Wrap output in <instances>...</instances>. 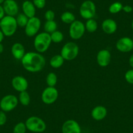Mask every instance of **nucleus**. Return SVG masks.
I'll return each instance as SVG.
<instances>
[{"label": "nucleus", "mask_w": 133, "mask_h": 133, "mask_svg": "<svg viewBox=\"0 0 133 133\" xmlns=\"http://www.w3.org/2000/svg\"><path fill=\"white\" fill-rule=\"evenodd\" d=\"M64 61L65 59L61 56V54L55 55L50 60V65L52 68L59 69L63 65Z\"/></svg>", "instance_id": "nucleus-20"}, {"label": "nucleus", "mask_w": 133, "mask_h": 133, "mask_svg": "<svg viewBox=\"0 0 133 133\" xmlns=\"http://www.w3.org/2000/svg\"><path fill=\"white\" fill-rule=\"evenodd\" d=\"M22 65L25 70L30 72H39L44 69L46 59L41 53L27 52L21 59Z\"/></svg>", "instance_id": "nucleus-1"}, {"label": "nucleus", "mask_w": 133, "mask_h": 133, "mask_svg": "<svg viewBox=\"0 0 133 133\" xmlns=\"http://www.w3.org/2000/svg\"><path fill=\"white\" fill-rule=\"evenodd\" d=\"M0 25H1V21H0Z\"/></svg>", "instance_id": "nucleus-42"}, {"label": "nucleus", "mask_w": 133, "mask_h": 133, "mask_svg": "<svg viewBox=\"0 0 133 133\" xmlns=\"http://www.w3.org/2000/svg\"><path fill=\"white\" fill-rule=\"evenodd\" d=\"M62 133H82L81 127L74 119H68L63 123L61 127Z\"/></svg>", "instance_id": "nucleus-12"}, {"label": "nucleus", "mask_w": 133, "mask_h": 133, "mask_svg": "<svg viewBox=\"0 0 133 133\" xmlns=\"http://www.w3.org/2000/svg\"><path fill=\"white\" fill-rule=\"evenodd\" d=\"M116 47L120 52L128 53L133 50V41L131 38L124 37L116 42Z\"/></svg>", "instance_id": "nucleus-11"}, {"label": "nucleus", "mask_w": 133, "mask_h": 133, "mask_svg": "<svg viewBox=\"0 0 133 133\" xmlns=\"http://www.w3.org/2000/svg\"><path fill=\"white\" fill-rule=\"evenodd\" d=\"M18 98L14 95H7L0 101L1 110L5 112H9L13 110L18 104Z\"/></svg>", "instance_id": "nucleus-6"}, {"label": "nucleus", "mask_w": 133, "mask_h": 133, "mask_svg": "<svg viewBox=\"0 0 133 133\" xmlns=\"http://www.w3.org/2000/svg\"><path fill=\"white\" fill-rule=\"evenodd\" d=\"M2 5L4 9L5 15L7 16L15 17L18 15L19 7L15 0H5Z\"/></svg>", "instance_id": "nucleus-13"}, {"label": "nucleus", "mask_w": 133, "mask_h": 133, "mask_svg": "<svg viewBox=\"0 0 133 133\" xmlns=\"http://www.w3.org/2000/svg\"><path fill=\"white\" fill-rule=\"evenodd\" d=\"M3 50H4V46H3L2 43H0V54L3 53Z\"/></svg>", "instance_id": "nucleus-38"}, {"label": "nucleus", "mask_w": 133, "mask_h": 133, "mask_svg": "<svg viewBox=\"0 0 133 133\" xmlns=\"http://www.w3.org/2000/svg\"><path fill=\"white\" fill-rule=\"evenodd\" d=\"M129 65H130L132 68L133 69V54L130 56V57H129Z\"/></svg>", "instance_id": "nucleus-36"}, {"label": "nucleus", "mask_w": 133, "mask_h": 133, "mask_svg": "<svg viewBox=\"0 0 133 133\" xmlns=\"http://www.w3.org/2000/svg\"><path fill=\"white\" fill-rule=\"evenodd\" d=\"M41 26V22L38 17L34 16L29 18L26 26L25 27V35L29 37H32L37 35Z\"/></svg>", "instance_id": "nucleus-9"}, {"label": "nucleus", "mask_w": 133, "mask_h": 133, "mask_svg": "<svg viewBox=\"0 0 133 133\" xmlns=\"http://www.w3.org/2000/svg\"><path fill=\"white\" fill-rule=\"evenodd\" d=\"M27 128L25 123L19 122L13 128V133H25Z\"/></svg>", "instance_id": "nucleus-29"}, {"label": "nucleus", "mask_w": 133, "mask_h": 133, "mask_svg": "<svg viewBox=\"0 0 133 133\" xmlns=\"http://www.w3.org/2000/svg\"><path fill=\"white\" fill-rule=\"evenodd\" d=\"M4 35H3V33H2V31H1V29H0V43H2V41H3V39H4Z\"/></svg>", "instance_id": "nucleus-37"}, {"label": "nucleus", "mask_w": 133, "mask_h": 133, "mask_svg": "<svg viewBox=\"0 0 133 133\" xmlns=\"http://www.w3.org/2000/svg\"><path fill=\"white\" fill-rule=\"evenodd\" d=\"M107 112L108 111H107L106 107L99 105L93 108L91 115L93 119L96 120V121H101V120L104 119L106 116H107Z\"/></svg>", "instance_id": "nucleus-17"}, {"label": "nucleus", "mask_w": 133, "mask_h": 133, "mask_svg": "<svg viewBox=\"0 0 133 133\" xmlns=\"http://www.w3.org/2000/svg\"><path fill=\"white\" fill-rule=\"evenodd\" d=\"M11 84L15 90L18 92L27 91L28 88V82L25 78L22 76H16L13 77L11 81Z\"/></svg>", "instance_id": "nucleus-14"}, {"label": "nucleus", "mask_w": 133, "mask_h": 133, "mask_svg": "<svg viewBox=\"0 0 133 133\" xmlns=\"http://www.w3.org/2000/svg\"><path fill=\"white\" fill-rule=\"evenodd\" d=\"M79 12L81 17L84 19L93 18L96 14L95 4L91 0H86L80 5Z\"/></svg>", "instance_id": "nucleus-8"}, {"label": "nucleus", "mask_w": 133, "mask_h": 133, "mask_svg": "<svg viewBox=\"0 0 133 133\" xmlns=\"http://www.w3.org/2000/svg\"><path fill=\"white\" fill-rule=\"evenodd\" d=\"M122 11H123L126 13H130V12H131L132 11V7L131 6L127 5H125L123 7Z\"/></svg>", "instance_id": "nucleus-34"}, {"label": "nucleus", "mask_w": 133, "mask_h": 133, "mask_svg": "<svg viewBox=\"0 0 133 133\" xmlns=\"http://www.w3.org/2000/svg\"><path fill=\"white\" fill-rule=\"evenodd\" d=\"M57 24L54 20H50V21H46L44 24V32L51 34L52 33L57 30Z\"/></svg>", "instance_id": "nucleus-24"}, {"label": "nucleus", "mask_w": 133, "mask_h": 133, "mask_svg": "<svg viewBox=\"0 0 133 133\" xmlns=\"http://www.w3.org/2000/svg\"><path fill=\"white\" fill-rule=\"evenodd\" d=\"M11 54L14 58L17 60H21L25 54V49L24 45L20 43H16L11 47Z\"/></svg>", "instance_id": "nucleus-18"}, {"label": "nucleus", "mask_w": 133, "mask_h": 133, "mask_svg": "<svg viewBox=\"0 0 133 133\" xmlns=\"http://www.w3.org/2000/svg\"><path fill=\"white\" fill-rule=\"evenodd\" d=\"M44 18L46 21L54 20L55 19V12L52 10H48L44 13Z\"/></svg>", "instance_id": "nucleus-32"}, {"label": "nucleus", "mask_w": 133, "mask_h": 133, "mask_svg": "<svg viewBox=\"0 0 133 133\" xmlns=\"http://www.w3.org/2000/svg\"><path fill=\"white\" fill-rule=\"evenodd\" d=\"M125 79L127 82L133 85V69H129L125 72Z\"/></svg>", "instance_id": "nucleus-30"}, {"label": "nucleus", "mask_w": 133, "mask_h": 133, "mask_svg": "<svg viewBox=\"0 0 133 133\" xmlns=\"http://www.w3.org/2000/svg\"><path fill=\"white\" fill-rule=\"evenodd\" d=\"M59 93L55 87L48 86L43 90L41 95V99L45 104H52L57 101Z\"/></svg>", "instance_id": "nucleus-10"}, {"label": "nucleus", "mask_w": 133, "mask_h": 133, "mask_svg": "<svg viewBox=\"0 0 133 133\" xmlns=\"http://www.w3.org/2000/svg\"><path fill=\"white\" fill-rule=\"evenodd\" d=\"M79 47L75 42H68L63 46L61 50V56L66 61H72L78 56Z\"/></svg>", "instance_id": "nucleus-5"}, {"label": "nucleus", "mask_w": 133, "mask_h": 133, "mask_svg": "<svg viewBox=\"0 0 133 133\" xmlns=\"http://www.w3.org/2000/svg\"><path fill=\"white\" fill-rule=\"evenodd\" d=\"M5 0H0V5H3V3H4Z\"/></svg>", "instance_id": "nucleus-39"}, {"label": "nucleus", "mask_w": 133, "mask_h": 133, "mask_svg": "<svg viewBox=\"0 0 133 133\" xmlns=\"http://www.w3.org/2000/svg\"><path fill=\"white\" fill-rule=\"evenodd\" d=\"M57 75L54 72H50L47 75L46 78V82L48 86L55 87V85L57 84Z\"/></svg>", "instance_id": "nucleus-27"}, {"label": "nucleus", "mask_w": 133, "mask_h": 133, "mask_svg": "<svg viewBox=\"0 0 133 133\" xmlns=\"http://www.w3.org/2000/svg\"><path fill=\"white\" fill-rule=\"evenodd\" d=\"M52 43L50 34L44 31L35 35L33 45L37 52L43 54L48 50Z\"/></svg>", "instance_id": "nucleus-2"}, {"label": "nucleus", "mask_w": 133, "mask_h": 133, "mask_svg": "<svg viewBox=\"0 0 133 133\" xmlns=\"http://www.w3.org/2000/svg\"><path fill=\"white\" fill-rule=\"evenodd\" d=\"M101 28L103 31L107 34H113L117 31V25L115 20L112 18L104 20L101 24Z\"/></svg>", "instance_id": "nucleus-16"}, {"label": "nucleus", "mask_w": 133, "mask_h": 133, "mask_svg": "<svg viewBox=\"0 0 133 133\" xmlns=\"http://www.w3.org/2000/svg\"><path fill=\"white\" fill-rule=\"evenodd\" d=\"M16 22L18 27L20 28H25L29 20V18L25 16L24 13H18L16 18Z\"/></svg>", "instance_id": "nucleus-25"}, {"label": "nucleus", "mask_w": 133, "mask_h": 133, "mask_svg": "<svg viewBox=\"0 0 133 133\" xmlns=\"http://www.w3.org/2000/svg\"><path fill=\"white\" fill-rule=\"evenodd\" d=\"M51 40L54 43H60L63 41L64 39V35L60 31L56 30L50 34Z\"/></svg>", "instance_id": "nucleus-26"}, {"label": "nucleus", "mask_w": 133, "mask_h": 133, "mask_svg": "<svg viewBox=\"0 0 133 133\" xmlns=\"http://www.w3.org/2000/svg\"><path fill=\"white\" fill-rule=\"evenodd\" d=\"M7 120V115H6V112H3V111H0V126H3L6 123Z\"/></svg>", "instance_id": "nucleus-33"}, {"label": "nucleus", "mask_w": 133, "mask_h": 133, "mask_svg": "<svg viewBox=\"0 0 133 133\" xmlns=\"http://www.w3.org/2000/svg\"><path fill=\"white\" fill-rule=\"evenodd\" d=\"M132 41H133V37H132Z\"/></svg>", "instance_id": "nucleus-41"}, {"label": "nucleus", "mask_w": 133, "mask_h": 133, "mask_svg": "<svg viewBox=\"0 0 133 133\" xmlns=\"http://www.w3.org/2000/svg\"><path fill=\"white\" fill-rule=\"evenodd\" d=\"M18 101L20 102L22 105L24 106V107H27L29 105L31 101V97L30 95L27 91L20 92L18 96Z\"/></svg>", "instance_id": "nucleus-21"}, {"label": "nucleus", "mask_w": 133, "mask_h": 133, "mask_svg": "<svg viewBox=\"0 0 133 133\" xmlns=\"http://www.w3.org/2000/svg\"><path fill=\"white\" fill-rule=\"evenodd\" d=\"M131 27H132V29H133V20H132V23H131Z\"/></svg>", "instance_id": "nucleus-40"}, {"label": "nucleus", "mask_w": 133, "mask_h": 133, "mask_svg": "<svg viewBox=\"0 0 133 133\" xmlns=\"http://www.w3.org/2000/svg\"><path fill=\"white\" fill-rule=\"evenodd\" d=\"M61 20L63 23L66 24H71L73 22L76 20L75 15L72 12H69V11H66L62 13L61 15Z\"/></svg>", "instance_id": "nucleus-22"}, {"label": "nucleus", "mask_w": 133, "mask_h": 133, "mask_svg": "<svg viewBox=\"0 0 133 133\" xmlns=\"http://www.w3.org/2000/svg\"><path fill=\"white\" fill-rule=\"evenodd\" d=\"M85 30L89 33H94L98 29V23L95 19L91 18L87 20L85 24Z\"/></svg>", "instance_id": "nucleus-23"}, {"label": "nucleus", "mask_w": 133, "mask_h": 133, "mask_svg": "<svg viewBox=\"0 0 133 133\" xmlns=\"http://www.w3.org/2000/svg\"><path fill=\"white\" fill-rule=\"evenodd\" d=\"M27 130L35 133L43 132L46 129L45 121L37 116H31L28 117L25 122Z\"/></svg>", "instance_id": "nucleus-4"}, {"label": "nucleus", "mask_w": 133, "mask_h": 133, "mask_svg": "<svg viewBox=\"0 0 133 133\" xmlns=\"http://www.w3.org/2000/svg\"><path fill=\"white\" fill-rule=\"evenodd\" d=\"M111 61V53L107 49L101 50L97 55V62L100 66L106 67Z\"/></svg>", "instance_id": "nucleus-15"}, {"label": "nucleus", "mask_w": 133, "mask_h": 133, "mask_svg": "<svg viewBox=\"0 0 133 133\" xmlns=\"http://www.w3.org/2000/svg\"><path fill=\"white\" fill-rule=\"evenodd\" d=\"M23 13L28 16L29 18L35 16L36 14V7H35L33 2H30L29 0H26L25 2H23L22 6Z\"/></svg>", "instance_id": "nucleus-19"}, {"label": "nucleus", "mask_w": 133, "mask_h": 133, "mask_svg": "<svg viewBox=\"0 0 133 133\" xmlns=\"http://www.w3.org/2000/svg\"><path fill=\"white\" fill-rule=\"evenodd\" d=\"M123 5L120 2H116L112 3L109 7V12L112 14H117L122 11Z\"/></svg>", "instance_id": "nucleus-28"}, {"label": "nucleus", "mask_w": 133, "mask_h": 133, "mask_svg": "<svg viewBox=\"0 0 133 133\" xmlns=\"http://www.w3.org/2000/svg\"><path fill=\"white\" fill-rule=\"evenodd\" d=\"M85 31V24L80 20H75L70 24L69 33L73 40H78L84 36Z\"/></svg>", "instance_id": "nucleus-7"}, {"label": "nucleus", "mask_w": 133, "mask_h": 133, "mask_svg": "<svg viewBox=\"0 0 133 133\" xmlns=\"http://www.w3.org/2000/svg\"><path fill=\"white\" fill-rule=\"evenodd\" d=\"M5 16V12L4 9H3V5H0V20H2L4 16Z\"/></svg>", "instance_id": "nucleus-35"}, {"label": "nucleus", "mask_w": 133, "mask_h": 133, "mask_svg": "<svg viewBox=\"0 0 133 133\" xmlns=\"http://www.w3.org/2000/svg\"><path fill=\"white\" fill-rule=\"evenodd\" d=\"M33 3L35 7L39 9L44 8L46 5V0H33Z\"/></svg>", "instance_id": "nucleus-31"}, {"label": "nucleus", "mask_w": 133, "mask_h": 133, "mask_svg": "<svg viewBox=\"0 0 133 133\" xmlns=\"http://www.w3.org/2000/svg\"><path fill=\"white\" fill-rule=\"evenodd\" d=\"M0 21V29L3 33L4 36L11 37L16 33L18 27L16 22V18L5 15Z\"/></svg>", "instance_id": "nucleus-3"}]
</instances>
